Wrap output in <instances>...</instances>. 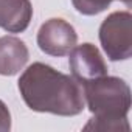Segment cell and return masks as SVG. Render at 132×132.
Listing matches in <instances>:
<instances>
[{"mask_svg":"<svg viewBox=\"0 0 132 132\" xmlns=\"http://www.w3.org/2000/svg\"><path fill=\"white\" fill-rule=\"evenodd\" d=\"M69 54H70L69 64H70L72 76L81 86L107 75V65L100 50L93 44H82L73 47V50Z\"/></svg>","mask_w":132,"mask_h":132,"instance_id":"cell-5","label":"cell"},{"mask_svg":"<svg viewBox=\"0 0 132 132\" xmlns=\"http://www.w3.org/2000/svg\"><path fill=\"white\" fill-rule=\"evenodd\" d=\"M100 42L110 61H126L132 56V16L117 11L107 16L100 27Z\"/></svg>","mask_w":132,"mask_h":132,"instance_id":"cell-3","label":"cell"},{"mask_svg":"<svg viewBox=\"0 0 132 132\" xmlns=\"http://www.w3.org/2000/svg\"><path fill=\"white\" fill-rule=\"evenodd\" d=\"M11 129V113L6 104L0 100V132H8Z\"/></svg>","mask_w":132,"mask_h":132,"instance_id":"cell-9","label":"cell"},{"mask_svg":"<svg viewBox=\"0 0 132 132\" xmlns=\"http://www.w3.org/2000/svg\"><path fill=\"white\" fill-rule=\"evenodd\" d=\"M30 53L19 37L3 36L0 37V75H17L28 62Z\"/></svg>","mask_w":132,"mask_h":132,"instance_id":"cell-6","label":"cell"},{"mask_svg":"<svg viewBox=\"0 0 132 132\" xmlns=\"http://www.w3.org/2000/svg\"><path fill=\"white\" fill-rule=\"evenodd\" d=\"M33 17L30 0H0V28L8 33H22Z\"/></svg>","mask_w":132,"mask_h":132,"instance_id":"cell-7","label":"cell"},{"mask_svg":"<svg viewBox=\"0 0 132 132\" xmlns=\"http://www.w3.org/2000/svg\"><path fill=\"white\" fill-rule=\"evenodd\" d=\"M113 0H72L73 6L76 8L78 13L84 16H95L103 13ZM127 6H130V0H121Z\"/></svg>","mask_w":132,"mask_h":132,"instance_id":"cell-8","label":"cell"},{"mask_svg":"<svg viewBox=\"0 0 132 132\" xmlns=\"http://www.w3.org/2000/svg\"><path fill=\"white\" fill-rule=\"evenodd\" d=\"M19 90L25 104L34 112L75 117L86 107L82 86L73 76L42 62L31 64L22 73Z\"/></svg>","mask_w":132,"mask_h":132,"instance_id":"cell-1","label":"cell"},{"mask_svg":"<svg viewBox=\"0 0 132 132\" xmlns=\"http://www.w3.org/2000/svg\"><path fill=\"white\" fill-rule=\"evenodd\" d=\"M78 34L64 19H50L37 31L39 48L50 56H65L76 47Z\"/></svg>","mask_w":132,"mask_h":132,"instance_id":"cell-4","label":"cell"},{"mask_svg":"<svg viewBox=\"0 0 132 132\" xmlns=\"http://www.w3.org/2000/svg\"><path fill=\"white\" fill-rule=\"evenodd\" d=\"M82 92L89 110L95 115L84 126L86 130H130L127 121L130 89L123 79L104 75L82 84Z\"/></svg>","mask_w":132,"mask_h":132,"instance_id":"cell-2","label":"cell"}]
</instances>
